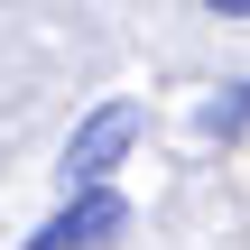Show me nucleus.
I'll use <instances>...</instances> for the list:
<instances>
[{
  "instance_id": "1",
  "label": "nucleus",
  "mask_w": 250,
  "mask_h": 250,
  "mask_svg": "<svg viewBox=\"0 0 250 250\" xmlns=\"http://www.w3.org/2000/svg\"><path fill=\"white\" fill-rule=\"evenodd\" d=\"M139 130H148V111H139V102H102V111L65 139V186H74V195H83V186H111V167L130 158V139H139Z\"/></svg>"
},
{
  "instance_id": "2",
  "label": "nucleus",
  "mask_w": 250,
  "mask_h": 250,
  "mask_svg": "<svg viewBox=\"0 0 250 250\" xmlns=\"http://www.w3.org/2000/svg\"><path fill=\"white\" fill-rule=\"evenodd\" d=\"M121 232H130V195L83 186V195H65V213L37 223V241H28V250H111Z\"/></svg>"
},
{
  "instance_id": "3",
  "label": "nucleus",
  "mask_w": 250,
  "mask_h": 250,
  "mask_svg": "<svg viewBox=\"0 0 250 250\" xmlns=\"http://www.w3.org/2000/svg\"><path fill=\"white\" fill-rule=\"evenodd\" d=\"M195 9H213V19H250V0H195Z\"/></svg>"
}]
</instances>
